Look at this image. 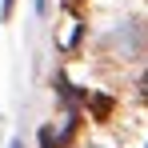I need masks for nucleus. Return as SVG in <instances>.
I'll list each match as a JSON object with an SVG mask.
<instances>
[{
  "label": "nucleus",
  "mask_w": 148,
  "mask_h": 148,
  "mask_svg": "<svg viewBox=\"0 0 148 148\" xmlns=\"http://www.w3.org/2000/svg\"><path fill=\"white\" fill-rule=\"evenodd\" d=\"M8 12H12V0H4V16H8Z\"/></svg>",
  "instance_id": "f03ea898"
},
{
  "label": "nucleus",
  "mask_w": 148,
  "mask_h": 148,
  "mask_svg": "<svg viewBox=\"0 0 148 148\" xmlns=\"http://www.w3.org/2000/svg\"><path fill=\"white\" fill-rule=\"evenodd\" d=\"M12 148H20V144H12Z\"/></svg>",
  "instance_id": "7ed1b4c3"
},
{
  "label": "nucleus",
  "mask_w": 148,
  "mask_h": 148,
  "mask_svg": "<svg viewBox=\"0 0 148 148\" xmlns=\"http://www.w3.org/2000/svg\"><path fill=\"white\" fill-rule=\"evenodd\" d=\"M140 88H144V96H148V72H144V80H140Z\"/></svg>",
  "instance_id": "f257e3e1"
}]
</instances>
